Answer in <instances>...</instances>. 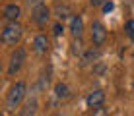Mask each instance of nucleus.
Here are the masks:
<instances>
[{
    "mask_svg": "<svg viewBox=\"0 0 134 116\" xmlns=\"http://www.w3.org/2000/svg\"><path fill=\"white\" fill-rule=\"evenodd\" d=\"M25 99H27V83H25V81H16L10 89H8V95H6V101H4V106H6L8 112L20 110V106L24 105Z\"/></svg>",
    "mask_w": 134,
    "mask_h": 116,
    "instance_id": "obj_1",
    "label": "nucleus"
},
{
    "mask_svg": "<svg viewBox=\"0 0 134 116\" xmlns=\"http://www.w3.org/2000/svg\"><path fill=\"white\" fill-rule=\"evenodd\" d=\"M24 35V27L20 23H4L2 27V43L6 46H16Z\"/></svg>",
    "mask_w": 134,
    "mask_h": 116,
    "instance_id": "obj_2",
    "label": "nucleus"
},
{
    "mask_svg": "<svg viewBox=\"0 0 134 116\" xmlns=\"http://www.w3.org/2000/svg\"><path fill=\"white\" fill-rule=\"evenodd\" d=\"M25 58H27V50L24 46H16V48L12 50V54H10V62H8V70H6L8 76L10 77L16 76L21 70V66L25 64Z\"/></svg>",
    "mask_w": 134,
    "mask_h": 116,
    "instance_id": "obj_3",
    "label": "nucleus"
},
{
    "mask_svg": "<svg viewBox=\"0 0 134 116\" xmlns=\"http://www.w3.org/2000/svg\"><path fill=\"white\" fill-rule=\"evenodd\" d=\"M90 39H91V43H93V46H101L105 41H107V27H105L99 20L91 21V25H90Z\"/></svg>",
    "mask_w": 134,
    "mask_h": 116,
    "instance_id": "obj_4",
    "label": "nucleus"
},
{
    "mask_svg": "<svg viewBox=\"0 0 134 116\" xmlns=\"http://www.w3.org/2000/svg\"><path fill=\"white\" fill-rule=\"evenodd\" d=\"M51 17H53V10H51L47 4L31 10V20H33V23L37 27H47L51 23Z\"/></svg>",
    "mask_w": 134,
    "mask_h": 116,
    "instance_id": "obj_5",
    "label": "nucleus"
},
{
    "mask_svg": "<svg viewBox=\"0 0 134 116\" xmlns=\"http://www.w3.org/2000/svg\"><path fill=\"white\" fill-rule=\"evenodd\" d=\"M31 48H33V52L37 54V56H45V54L49 52V48H51V39L45 33L35 35L33 43H31Z\"/></svg>",
    "mask_w": 134,
    "mask_h": 116,
    "instance_id": "obj_6",
    "label": "nucleus"
},
{
    "mask_svg": "<svg viewBox=\"0 0 134 116\" xmlns=\"http://www.w3.org/2000/svg\"><path fill=\"white\" fill-rule=\"evenodd\" d=\"M2 17L6 20V23H18V20L21 17V8L16 2H10L4 6L2 10Z\"/></svg>",
    "mask_w": 134,
    "mask_h": 116,
    "instance_id": "obj_7",
    "label": "nucleus"
},
{
    "mask_svg": "<svg viewBox=\"0 0 134 116\" xmlns=\"http://www.w3.org/2000/svg\"><path fill=\"white\" fill-rule=\"evenodd\" d=\"M103 103H105V91H103V89H93L90 95H87V99H86L87 108H91V110L101 108Z\"/></svg>",
    "mask_w": 134,
    "mask_h": 116,
    "instance_id": "obj_8",
    "label": "nucleus"
},
{
    "mask_svg": "<svg viewBox=\"0 0 134 116\" xmlns=\"http://www.w3.org/2000/svg\"><path fill=\"white\" fill-rule=\"evenodd\" d=\"M37 110H39V101H37V97H27L24 101V105L20 106V110H18V116H35Z\"/></svg>",
    "mask_w": 134,
    "mask_h": 116,
    "instance_id": "obj_9",
    "label": "nucleus"
},
{
    "mask_svg": "<svg viewBox=\"0 0 134 116\" xmlns=\"http://www.w3.org/2000/svg\"><path fill=\"white\" fill-rule=\"evenodd\" d=\"M68 31H70L72 39H82V35H84V20H82V16L74 14L72 20H70V27H68Z\"/></svg>",
    "mask_w": 134,
    "mask_h": 116,
    "instance_id": "obj_10",
    "label": "nucleus"
},
{
    "mask_svg": "<svg viewBox=\"0 0 134 116\" xmlns=\"http://www.w3.org/2000/svg\"><path fill=\"white\" fill-rule=\"evenodd\" d=\"M53 16L57 17V21H66V20H72V8L68 6L66 2H60V4H57V6H54V10H53Z\"/></svg>",
    "mask_w": 134,
    "mask_h": 116,
    "instance_id": "obj_11",
    "label": "nucleus"
},
{
    "mask_svg": "<svg viewBox=\"0 0 134 116\" xmlns=\"http://www.w3.org/2000/svg\"><path fill=\"white\" fill-rule=\"evenodd\" d=\"M99 56H101V50L99 46H90L86 48V52L82 54V66H90V64H97L99 62Z\"/></svg>",
    "mask_w": 134,
    "mask_h": 116,
    "instance_id": "obj_12",
    "label": "nucleus"
},
{
    "mask_svg": "<svg viewBox=\"0 0 134 116\" xmlns=\"http://www.w3.org/2000/svg\"><path fill=\"white\" fill-rule=\"evenodd\" d=\"M53 93H54V99L57 101H68L72 97V91H70V87L66 85L64 81H58V83H54V87H53Z\"/></svg>",
    "mask_w": 134,
    "mask_h": 116,
    "instance_id": "obj_13",
    "label": "nucleus"
},
{
    "mask_svg": "<svg viewBox=\"0 0 134 116\" xmlns=\"http://www.w3.org/2000/svg\"><path fill=\"white\" fill-rule=\"evenodd\" d=\"M72 54H74V56H80L82 58V54H84L86 52V48H84V43H82V39H72Z\"/></svg>",
    "mask_w": 134,
    "mask_h": 116,
    "instance_id": "obj_14",
    "label": "nucleus"
},
{
    "mask_svg": "<svg viewBox=\"0 0 134 116\" xmlns=\"http://www.w3.org/2000/svg\"><path fill=\"white\" fill-rule=\"evenodd\" d=\"M124 31H126L128 39H132V41H134V20H128L126 23H124Z\"/></svg>",
    "mask_w": 134,
    "mask_h": 116,
    "instance_id": "obj_15",
    "label": "nucleus"
},
{
    "mask_svg": "<svg viewBox=\"0 0 134 116\" xmlns=\"http://www.w3.org/2000/svg\"><path fill=\"white\" fill-rule=\"evenodd\" d=\"M62 33H64V23H62V21H57V23L53 25V35H54V37H60Z\"/></svg>",
    "mask_w": 134,
    "mask_h": 116,
    "instance_id": "obj_16",
    "label": "nucleus"
},
{
    "mask_svg": "<svg viewBox=\"0 0 134 116\" xmlns=\"http://www.w3.org/2000/svg\"><path fill=\"white\" fill-rule=\"evenodd\" d=\"M43 4H45V0H27V6H29L31 10H35V8L43 6Z\"/></svg>",
    "mask_w": 134,
    "mask_h": 116,
    "instance_id": "obj_17",
    "label": "nucleus"
},
{
    "mask_svg": "<svg viewBox=\"0 0 134 116\" xmlns=\"http://www.w3.org/2000/svg\"><path fill=\"white\" fill-rule=\"evenodd\" d=\"M107 2H109V0H90V6L91 8H103Z\"/></svg>",
    "mask_w": 134,
    "mask_h": 116,
    "instance_id": "obj_18",
    "label": "nucleus"
},
{
    "mask_svg": "<svg viewBox=\"0 0 134 116\" xmlns=\"http://www.w3.org/2000/svg\"><path fill=\"white\" fill-rule=\"evenodd\" d=\"M93 116H109V112H107V108H97V110H93Z\"/></svg>",
    "mask_w": 134,
    "mask_h": 116,
    "instance_id": "obj_19",
    "label": "nucleus"
},
{
    "mask_svg": "<svg viewBox=\"0 0 134 116\" xmlns=\"http://www.w3.org/2000/svg\"><path fill=\"white\" fill-rule=\"evenodd\" d=\"M93 72H95V74H103V72H105V64H101V62H97V66L93 68Z\"/></svg>",
    "mask_w": 134,
    "mask_h": 116,
    "instance_id": "obj_20",
    "label": "nucleus"
},
{
    "mask_svg": "<svg viewBox=\"0 0 134 116\" xmlns=\"http://www.w3.org/2000/svg\"><path fill=\"white\" fill-rule=\"evenodd\" d=\"M101 10H103L105 14H107V12H111V10H113V2H111V0H109V2H107V4H105V6H103V8H101Z\"/></svg>",
    "mask_w": 134,
    "mask_h": 116,
    "instance_id": "obj_21",
    "label": "nucleus"
},
{
    "mask_svg": "<svg viewBox=\"0 0 134 116\" xmlns=\"http://www.w3.org/2000/svg\"><path fill=\"white\" fill-rule=\"evenodd\" d=\"M53 116H62V112H57V114H53Z\"/></svg>",
    "mask_w": 134,
    "mask_h": 116,
    "instance_id": "obj_22",
    "label": "nucleus"
},
{
    "mask_svg": "<svg viewBox=\"0 0 134 116\" xmlns=\"http://www.w3.org/2000/svg\"><path fill=\"white\" fill-rule=\"evenodd\" d=\"M60 2H64V0H57V4H60Z\"/></svg>",
    "mask_w": 134,
    "mask_h": 116,
    "instance_id": "obj_23",
    "label": "nucleus"
}]
</instances>
